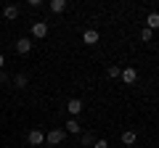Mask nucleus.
<instances>
[{
	"mask_svg": "<svg viewBox=\"0 0 159 148\" xmlns=\"http://www.w3.org/2000/svg\"><path fill=\"white\" fill-rule=\"evenodd\" d=\"M27 143H29V146H43V143H45V132H43V130H29Z\"/></svg>",
	"mask_w": 159,
	"mask_h": 148,
	"instance_id": "f257e3e1",
	"label": "nucleus"
},
{
	"mask_svg": "<svg viewBox=\"0 0 159 148\" xmlns=\"http://www.w3.org/2000/svg\"><path fill=\"white\" fill-rule=\"evenodd\" d=\"M32 37H37V40L48 37V24H45V21H34V24H32Z\"/></svg>",
	"mask_w": 159,
	"mask_h": 148,
	"instance_id": "f03ea898",
	"label": "nucleus"
},
{
	"mask_svg": "<svg viewBox=\"0 0 159 148\" xmlns=\"http://www.w3.org/2000/svg\"><path fill=\"white\" fill-rule=\"evenodd\" d=\"M119 80L125 82V85H133V82L138 80V72L133 66H127V69H122V74H119Z\"/></svg>",
	"mask_w": 159,
	"mask_h": 148,
	"instance_id": "7ed1b4c3",
	"label": "nucleus"
},
{
	"mask_svg": "<svg viewBox=\"0 0 159 148\" xmlns=\"http://www.w3.org/2000/svg\"><path fill=\"white\" fill-rule=\"evenodd\" d=\"M64 135H66L64 130H51V132L45 135V143H51V146H58V143L64 140Z\"/></svg>",
	"mask_w": 159,
	"mask_h": 148,
	"instance_id": "20e7f679",
	"label": "nucleus"
},
{
	"mask_svg": "<svg viewBox=\"0 0 159 148\" xmlns=\"http://www.w3.org/2000/svg\"><path fill=\"white\" fill-rule=\"evenodd\" d=\"M82 42H85V45H96L98 42V32L96 29H85V32H82Z\"/></svg>",
	"mask_w": 159,
	"mask_h": 148,
	"instance_id": "39448f33",
	"label": "nucleus"
},
{
	"mask_svg": "<svg viewBox=\"0 0 159 148\" xmlns=\"http://www.w3.org/2000/svg\"><path fill=\"white\" fill-rule=\"evenodd\" d=\"M66 108H69V114H72V116H77L80 111H82V101H80V98H69Z\"/></svg>",
	"mask_w": 159,
	"mask_h": 148,
	"instance_id": "423d86ee",
	"label": "nucleus"
},
{
	"mask_svg": "<svg viewBox=\"0 0 159 148\" xmlns=\"http://www.w3.org/2000/svg\"><path fill=\"white\" fill-rule=\"evenodd\" d=\"M29 50H32V42H29L27 37H21V40H16V53H21V56H27Z\"/></svg>",
	"mask_w": 159,
	"mask_h": 148,
	"instance_id": "0eeeda50",
	"label": "nucleus"
},
{
	"mask_svg": "<svg viewBox=\"0 0 159 148\" xmlns=\"http://www.w3.org/2000/svg\"><path fill=\"white\" fill-rule=\"evenodd\" d=\"M48 8H51L53 13H64V11H66V0H51Z\"/></svg>",
	"mask_w": 159,
	"mask_h": 148,
	"instance_id": "6e6552de",
	"label": "nucleus"
},
{
	"mask_svg": "<svg viewBox=\"0 0 159 148\" xmlns=\"http://www.w3.org/2000/svg\"><path fill=\"white\" fill-rule=\"evenodd\" d=\"M146 24H148L146 29H151V32H154V29H159V13H157V11H151V13L146 16Z\"/></svg>",
	"mask_w": 159,
	"mask_h": 148,
	"instance_id": "1a4fd4ad",
	"label": "nucleus"
},
{
	"mask_svg": "<svg viewBox=\"0 0 159 148\" xmlns=\"http://www.w3.org/2000/svg\"><path fill=\"white\" fill-rule=\"evenodd\" d=\"M135 140H138V132L135 130H125V132H122V143H125V146H133Z\"/></svg>",
	"mask_w": 159,
	"mask_h": 148,
	"instance_id": "9d476101",
	"label": "nucleus"
},
{
	"mask_svg": "<svg viewBox=\"0 0 159 148\" xmlns=\"http://www.w3.org/2000/svg\"><path fill=\"white\" fill-rule=\"evenodd\" d=\"M3 16H6L8 21H13V19L19 16V6H6V8H3Z\"/></svg>",
	"mask_w": 159,
	"mask_h": 148,
	"instance_id": "9b49d317",
	"label": "nucleus"
},
{
	"mask_svg": "<svg viewBox=\"0 0 159 148\" xmlns=\"http://www.w3.org/2000/svg\"><path fill=\"white\" fill-rule=\"evenodd\" d=\"M80 130H82V127H80V122H77V119H69V122H66V130H64V132H72V135H77Z\"/></svg>",
	"mask_w": 159,
	"mask_h": 148,
	"instance_id": "f8f14e48",
	"label": "nucleus"
},
{
	"mask_svg": "<svg viewBox=\"0 0 159 148\" xmlns=\"http://www.w3.org/2000/svg\"><path fill=\"white\" fill-rule=\"evenodd\" d=\"M80 140H82V146H93V143H96V137H93V132H82V137H80Z\"/></svg>",
	"mask_w": 159,
	"mask_h": 148,
	"instance_id": "ddd939ff",
	"label": "nucleus"
},
{
	"mask_svg": "<svg viewBox=\"0 0 159 148\" xmlns=\"http://www.w3.org/2000/svg\"><path fill=\"white\" fill-rule=\"evenodd\" d=\"M106 74L111 77V80H117L119 74H122V69H119V66H109V69H106Z\"/></svg>",
	"mask_w": 159,
	"mask_h": 148,
	"instance_id": "4468645a",
	"label": "nucleus"
},
{
	"mask_svg": "<svg viewBox=\"0 0 159 148\" xmlns=\"http://www.w3.org/2000/svg\"><path fill=\"white\" fill-rule=\"evenodd\" d=\"M151 37H154L151 29H143V32H141V40H143V42H151Z\"/></svg>",
	"mask_w": 159,
	"mask_h": 148,
	"instance_id": "2eb2a0df",
	"label": "nucleus"
},
{
	"mask_svg": "<svg viewBox=\"0 0 159 148\" xmlns=\"http://www.w3.org/2000/svg\"><path fill=\"white\" fill-rule=\"evenodd\" d=\"M16 87H27V77H24V74H16Z\"/></svg>",
	"mask_w": 159,
	"mask_h": 148,
	"instance_id": "dca6fc26",
	"label": "nucleus"
},
{
	"mask_svg": "<svg viewBox=\"0 0 159 148\" xmlns=\"http://www.w3.org/2000/svg\"><path fill=\"white\" fill-rule=\"evenodd\" d=\"M93 148H109V143H106V140H103V137H98V140H96V143H93Z\"/></svg>",
	"mask_w": 159,
	"mask_h": 148,
	"instance_id": "f3484780",
	"label": "nucleus"
},
{
	"mask_svg": "<svg viewBox=\"0 0 159 148\" xmlns=\"http://www.w3.org/2000/svg\"><path fill=\"white\" fill-rule=\"evenodd\" d=\"M3 66H6V58H3V56H0V72H3Z\"/></svg>",
	"mask_w": 159,
	"mask_h": 148,
	"instance_id": "a211bd4d",
	"label": "nucleus"
}]
</instances>
